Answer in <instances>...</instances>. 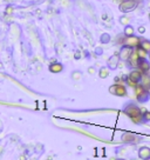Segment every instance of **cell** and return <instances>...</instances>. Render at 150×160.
I'll return each mask as SVG.
<instances>
[{
    "mask_svg": "<svg viewBox=\"0 0 150 160\" xmlns=\"http://www.w3.org/2000/svg\"><path fill=\"white\" fill-rule=\"evenodd\" d=\"M142 77H143V73H142L138 68H135L134 71H132L128 75V79L134 81V82H141L142 81Z\"/></svg>",
    "mask_w": 150,
    "mask_h": 160,
    "instance_id": "52a82bcc",
    "label": "cell"
},
{
    "mask_svg": "<svg viewBox=\"0 0 150 160\" xmlns=\"http://www.w3.org/2000/svg\"><path fill=\"white\" fill-rule=\"evenodd\" d=\"M138 158L142 160L150 159V148L149 147H142L138 151Z\"/></svg>",
    "mask_w": 150,
    "mask_h": 160,
    "instance_id": "30bf717a",
    "label": "cell"
},
{
    "mask_svg": "<svg viewBox=\"0 0 150 160\" xmlns=\"http://www.w3.org/2000/svg\"><path fill=\"white\" fill-rule=\"evenodd\" d=\"M134 33H135L134 27L130 26V25H125V27H124V36L130 37V36H134Z\"/></svg>",
    "mask_w": 150,
    "mask_h": 160,
    "instance_id": "4fadbf2b",
    "label": "cell"
},
{
    "mask_svg": "<svg viewBox=\"0 0 150 160\" xmlns=\"http://www.w3.org/2000/svg\"><path fill=\"white\" fill-rule=\"evenodd\" d=\"M114 81H115V84H121V78H120V77H115Z\"/></svg>",
    "mask_w": 150,
    "mask_h": 160,
    "instance_id": "d6986e66",
    "label": "cell"
},
{
    "mask_svg": "<svg viewBox=\"0 0 150 160\" xmlns=\"http://www.w3.org/2000/svg\"><path fill=\"white\" fill-rule=\"evenodd\" d=\"M48 68H49V71L52 73H60V72L63 71V66L60 62H52Z\"/></svg>",
    "mask_w": 150,
    "mask_h": 160,
    "instance_id": "8fae6325",
    "label": "cell"
},
{
    "mask_svg": "<svg viewBox=\"0 0 150 160\" xmlns=\"http://www.w3.org/2000/svg\"><path fill=\"white\" fill-rule=\"evenodd\" d=\"M136 7H137V1H135V0H123L120 2V6H118V9L122 13L132 12Z\"/></svg>",
    "mask_w": 150,
    "mask_h": 160,
    "instance_id": "277c9868",
    "label": "cell"
},
{
    "mask_svg": "<svg viewBox=\"0 0 150 160\" xmlns=\"http://www.w3.org/2000/svg\"><path fill=\"white\" fill-rule=\"evenodd\" d=\"M148 55H149V61H150V53H149V54H148Z\"/></svg>",
    "mask_w": 150,
    "mask_h": 160,
    "instance_id": "44dd1931",
    "label": "cell"
},
{
    "mask_svg": "<svg viewBox=\"0 0 150 160\" xmlns=\"http://www.w3.org/2000/svg\"><path fill=\"white\" fill-rule=\"evenodd\" d=\"M144 31H145V28H144V27H143V26H141V27H140V28H138V32H140V33H143Z\"/></svg>",
    "mask_w": 150,
    "mask_h": 160,
    "instance_id": "ffe728a7",
    "label": "cell"
},
{
    "mask_svg": "<svg viewBox=\"0 0 150 160\" xmlns=\"http://www.w3.org/2000/svg\"><path fill=\"white\" fill-rule=\"evenodd\" d=\"M128 61H129V65L132 66V68H137V65H138V61H140V57H138V54L136 52V50H132Z\"/></svg>",
    "mask_w": 150,
    "mask_h": 160,
    "instance_id": "9c48e42d",
    "label": "cell"
},
{
    "mask_svg": "<svg viewBox=\"0 0 150 160\" xmlns=\"http://www.w3.org/2000/svg\"><path fill=\"white\" fill-rule=\"evenodd\" d=\"M142 116H143V121H150V111L148 110H143L142 111Z\"/></svg>",
    "mask_w": 150,
    "mask_h": 160,
    "instance_id": "2e32d148",
    "label": "cell"
},
{
    "mask_svg": "<svg viewBox=\"0 0 150 160\" xmlns=\"http://www.w3.org/2000/svg\"><path fill=\"white\" fill-rule=\"evenodd\" d=\"M121 23L124 24V25H128V23H129V18H125V17H124V18L121 19Z\"/></svg>",
    "mask_w": 150,
    "mask_h": 160,
    "instance_id": "e0dca14e",
    "label": "cell"
},
{
    "mask_svg": "<svg viewBox=\"0 0 150 160\" xmlns=\"http://www.w3.org/2000/svg\"><path fill=\"white\" fill-rule=\"evenodd\" d=\"M137 68L143 73V75H150V61L147 59H140Z\"/></svg>",
    "mask_w": 150,
    "mask_h": 160,
    "instance_id": "8992f818",
    "label": "cell"
},
{
    "mask_svg": "<svg viewBox=\"0 0 150 160\" xmlns=\"http://www.w3.org/2000/svg\"><path fill=\"white\" fill-rule=\"evenodd\" d=\"M123 112L124 114H127V116L130 118V120H132L134 124H141V123H143L142 110L137 106V105L130 103V104H128L127 106L124 107Z\"/></svg>",
    "mask_w": 150,
    "mask_h": 160,
    "instance_id": "6da1fadb",
    "label": "cell"
},
{
    "mask_svg": "<svg viewBox=\"0 0 150 160\" xmlns=\"http://www.w3.org/2000/svg\"><path fill=\"white\" fill-rule=\"evenodd\" d=\"M149 89V91H150V84H149V89Z\"/></svg>",
    "mask_w": 150,
    "mask_h": 160,
    "instance_id": "7402d4cb",
    "label": "cell"
},
{
    "mask_svg": "<svg viewBox=\"0 0 150 160\" xmlns=\"http://www.w3.org/2000/svg\"><path fill=\"white\" fill-rule=\"evenodd\" d=\"M136 52H137V54H138V57H140V59H147V57H148V52L144 50V48H142L141 46H137L136 48Z\"/></svg>",
    "mask_w": 150,
    "mask_h": 160,
    "instance_id": "7c38bea8",
    "label": "cell"
},
{
    "mask_svg": "<svg viewBox=\"0 0 150 160\" xmlns=\"http://www.w3.org/2000/svg\"><path fill=\"white\" fill-rule=\"evenodd\" d=\"M149 19H150V13H149Z\"/></svg>",
    "mask_w": 150,
    "mask_h": 160,
    "instance_id": "603a6c76",
    "label": "cell"
},
{
    "mask_svg": "<svg viewBox=\"0 0 150 160\" xmlns=\"http://www.w3.org/2000/svg\"><path fill=\"white\" fill-rule=\"evenodd\" d=\"M109 93L116 97H125L127 96V87L122 84H113L109 87Z\"/></svg>",
    "mask_w": 150,
    "mask_h": 160,
    "instance_id": "3957f363",
    "label": "cell"
},
{
    "mask_svg": "<svg viewBox=\"0 0 150 160\" xmlns=\"http://www.w3.org/2000/svg\"><path fill=\"white\" fill-rule=\"evenodd\" d=\"M12 11H13V7H12V6H8V7L6 9V12H5V13H6V14H11Z\"/></svg>",
    "mask_w": 150,
    "mask_h": 160,
    "instance_id": "ac0fdd59",
    "label": "cell"
},
{
    "mask_svg": "<svg viewBox=\"0 0 150 160\" xmlns=\"http://www.w3.org/2000/svg\"><path fill=\"white\" fill-rule=\"evenodd\" d=\"M132 52V47H128V46H123L122 50L120 51V54H118V58L122 60V61H128L129 57Z\"/></svg>",
    "mask_w": 150,
    "mask_h": 160,
    "instance_id": "ba28073f",
    "label": "cell"
},
{
    "mask_svg": "<svg viewBox=\"0 0 150 160\" xmlns=\"http://www.w3.org/2000/svg\"><path fill=\"white\" fill-rule=\"evenodd\" d=\"M108 75H109V70H108L107 67H102V68L98 71V77H100L101 79H106V78H108Z\"/></svg>",
    "mask_w": 150,
    "mask_h": 160,
    "instance_id": "5bb4252c",
    "label": "cell"
},
{
    "mask_svg": "<svg viewBox=\"0 0 150 160\" xmlns=\"http://www.w3.org/2000/svg\"><path fill=\"white\" fill-rule=\"evenodd\" d=\"M142 48H144L148 53H150V40H141V44H140Z\"/></svg>",
    "mask_w": 150,
    "mask_h": 160,
    "instance_id": "9a60e30c",
    "label": "cell"
},
{
    "mask_svg": "<svg viewBox=\"0 0 150 160\" xmlns=\"http://www.w3.org/2000/svg\"><path fill=\"white\" fill-rule=\"evenodd\" d=\"M135 89V96L138 103H147L149 100L150 97V91L148 89L147 86H144L143 84H136V86L134 87Z\"/></svg>",
    "mask_w": 150,
    "mask_h": 160,
    "instance_id": "7a4b0ae2",
    "label": "cell"
},
{
    "mask_svg": "<svg viewBox=\"0 0 150 160\" xmlns=\"http://www.w3.org/2000/svg\"><path fill=\"white\" fill-rule=\"evenodd\" d=\"M141 38L138 37H135V36H130V37H127L125 39L123 40V44L124 46H128V47H132V48H136L137 46H140L141 44Z\"/></svg>",
    "mask_w": 150,
    "mask_h": 160,
    "instance_id": "5b68a950",
    "label": "cell"
}]
</instances>
